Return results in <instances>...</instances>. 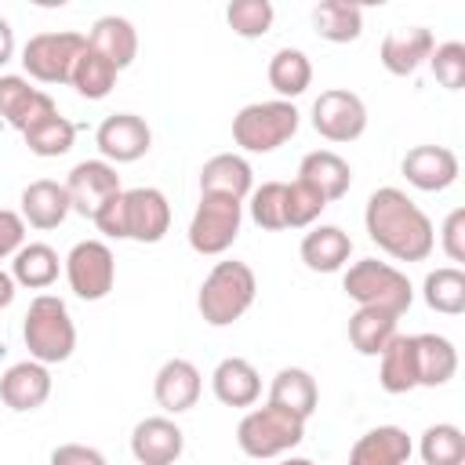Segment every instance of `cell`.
Returning a JSON list of instances; mask_svg holds the SVG:
<instances>
[{"instance_id":"e575fe53","label":"cell","mask_w":465,"mask_h":465,"mask_svg":"<svg viewBox=\"0 0 465 465\" xmlns=\"http://www.w3.org/2000/svg\"><path fill=\"white\" fill-rule=\"evenodd\" d=\"M116 65L109 62V58H102L98 51H91V47H84V54L76 58V65H73V76H69V84L76 87V94L80 98H91V102H98V98H105L113 87H116Z\"/></svg>"},{"instance_id":"d6a6232c","label":"cell","mask_w":465,"mask_h":465,"mask_svg":"<svg viewBox=\"0 0 465 465\" xmlns=\"http://www.w3.org/2000/svg\"><path fill=\"white\" fill-rule=\"evenodd\" d=\"M312 25L331 44H349L363 33V11L349 0H323L312 7Z\"/></svg>"},{"instance_id":"44dd1931","label":"cell","mask_w":465,"mask_h":465,"mask_svg":"<svg viewBox=\"0 0 465 465\" xmlns=\"http://www.w3.org/2000/svg\"><path fill=\"white\" fill-rule=\"evenodd\" d=\"M73 203L62 182L51 178H36L22 189V222H29L33 229H58L69 218Z\"/></svg>"},{"instance_id":"8d00e7d4","label":"cell","mask_w":465,"mask_h":465,"mask_svg":"<svg viewBox=\"0 0 465 465\" xmlns=\"http://www.w3.org/2000/svg\"><path fill=\"white\" fill-rule=\"evenodd\" d=\"M25 145H29V153H36V156H65L69 149H73V138H76V127L65 120V116H47V120H40L36 127H29L25 134Z\"/></svg>"},{"instance_id":"83f0119b","label":"cell","mask_w":465,"mask_h":465,"mask_svg":"<svg viewBox=\"0 0 465 465\" xmlns=\"http://www.w3.org/2000/svg\"><path fill=\"white\" fill-rule=\"evenodd\" d=\"M269 403H272V407H283V411H291V414H298V418L309 421V414H312L316 403H320L316 378H312L309 371H302V367H283V371H276V378H272V385H269Z\"/></svg>"},{"instance_id":"e0dca14e","label":"cell","mask_w":465,"mask_h":465,"mask_svg":"<svg viewBox=\"0 0 465 465\" xmlns=\"http://www.w3.org/2000/svg\"><path fill=\"white\" fill-rule=\"evenodd\" d=\"M51 396V371L36 360H22V363H11L4 374H0V400L25 414V411H36L44 407Z\"/></svg>"},{"instance_id":"9c48e42d","label":"cell","mask_w":465,"mask_h":465,"mask_svg":"<svg viewBox=\"0 0 465 465\" xmlns=\"http://www.w3.org/2000/svg\"><path fill=\"white\" fill-rule=\"evenodd\" d=\"M65 280L69 291L84 302H98L113 291L116 283V258L109 251V243L102 240H80L69 254H65Z\"/></svg>"},{"instance_id":"ab89813d","label":"cell","mask_w":465,"mask_h":465,"mask_svg":"<svg viewBox=\"0 0 465 465\" xmlns=\"http://www.w3.org/2000/svg\"><path fill=\"white\" fill-rule=\"evenodd\" d=\"M323 207H327V200L294 178L287 185V196H283V222H287V229H305L323 214Z\"/></svg>"},{"instance_id":"4fadbf2b","label":"cell","mask_w":465,"mask_h":465,"mask_svg":"<svg viewBox=\"0 0 465 465\" xmlns=\"http://www.w3.org/2000/svg\"><path fill=\"white\" fill-rule=\"evenodd\" d=\"M124 214H127V240L138 243H160L171 229V203L153 185L124 189Z\"/></svg>"},{"instance_id":"7c38bea8","label":"cell","mask_w":465,"mask_h":465,"mask_svg":"<svg viewBox=\"0 0 465 465\" xmlns=\"http://www.w3.org/2000/svg\"><path fill=\"white\" fill-rule=\"evenodd\" d=\"M62 185H65V193H69L73 211L84 214V218H94V211H98L109 196L120 193V174H116V167H113L109 160H80V163L69 171V178H65Z\"/></svg>"},{"instance_id":"277c9868","label":"cell","mask_w":465,"mask_h":465,"mask_svg":"<svg viewBox=\"0 0 465 465\" xmlns=\"http://www.w3.org/2000/svg\"><path fill=\"white\" fill-rule=\"evenodd\" d=\"M22 338H25V349H29V360L36 363H65L76 349V327H73V316L65 309L62 298L54 294H36L29 302V312H25V323H22Z\"/></svg>"},{"instance_id":"30bf717a","label":"cell","mask_w":465,"mask_h":465,"mask_svg":"<svg viewBox=\"0 0 465 465\" xmlns=\"http://www.w3.org/2000/svg\"><path fill=\"white\" fill-rule=\"evenodd\" d=\"M312 127L327 142H356L367 131V105L345 87L320 91V98L312 102Z\"/></svg>"},{"instance_id":"5bb4252c","label":"cell","mask_w":465,"mask_h":465,"mask_svg":"<svg viewBox=\"0 0 465 465\" xmlns=\"http://www.w3.org/2000/svg\"><path fill=\"white\" fill-rule=\"evenodd\" d=\"M54 113H58L54 98H51L47 91L29 87L25 76H15V73L0 76V116H4L15 131L25 134L29 127H36L40 120L54 116Z\"/></svg>"},{"instance_id":"4316f807","label":"cell","mask_w":465,"mask_h":465,"mask_svg":"<svg viewBox=\"0 0 465 465\" xmlns=\"http://www.w3.org/2000/svg\"><path fill=\"white\" fill-rule=\"evenodd\" d=\"M352 254V240L341 225H320L302 236V262L312 272H338Z\"/></svg>"},{"instance_id":"c3c4849f","label":"cell","mask_w":465,"mask_h":465,"mask_svg":"<svg viewBox=\"0 0 465 465\" xmlns=\"http://www.w3.org/2000/svg\"><path fill=\"white\" fill-rule=\"evenodd\" d=\"M283 465H316V461H309V458H287Z\"/></svg>"},{"instance_id":"7a4b0ae2","label":"cell","mask_w":465,"mask_h":465,"mask_svg":"<svg viewBox=\"0 0 465 465\" xmlns=\"http://www.w3.org/2000/svg\"><path fill=\"white\" fill-rule=\"evenodd\" d=\"M254 294H258V280H254V269L247 262H218L203 283H200V294H196V309L203 316V323L211 327H229L236 323L251 305H254Z\"/></svg>"},{"instance_id":"2e32d148","label":"cell","mask_w":465,"mask_h":465,"mask_svg":"<svg viewBox=\"0 0 465 465\" xmlns=\"http://www.w3.org/2000/svg\"><path fill=\"white\" fill-rule=\"evenodd\" d=\"M403 178L421 193H443L458 182V156L447 145H414L403 163Z\"/></svg>"},{"instance_id":"ac0fdd59","label":"cell","mask_w":465,"mask_h":465,"mask_svg":"<svg viewBox=\"0 0 465 465\" xmlns=\"http://www.w3.org/2000/svg\"><path fill=\"white\" fill-rule=\"evenodd\" d=\"M200 389H203V378H200L196 363H189V360H182V356L167 360V363L156 371V378H153V396H156V403H160L167 414H185V411H193L196 400H200Z\"/></svg>"},{"instance_id":"ffe728a7","label":"cell","mask_w":465,"mask_h":465,"mask_svg":"<svg viewBox=\"0 0 465 465\" xmlns=\"http://www.w3.org/2000/svg\"><path fill=\"white\" fill-rule=\"evenodd\" d=\"M298 182H305L309 189H316L327 203L331 200H341L352 185V167L334 153V149H316V153H305L302 163H298Z\"/></svg>"},{"instance_id":"7bdbcfd3","label":"cell","mask_w":465,"mask_h":465,"mask_svg":"<svg viewBox=\"0 0 465 465\" xmlns=\"http://www.w3.org/2000/svg\"><path fill=\"white\" fill-rule=\"evenodd\" d=\"M440 243H443V254H447L450 262H465V207H454V211L443 218Z\"/></svg>"},{"instance_id":"bcb514c9","label":"cell","mask_w":465,"mask_h":465,"mask_svg":"<svg viewBox=\"0 0 465 465\" xmlns=\"http://www.w3.org/2000/svg\"><path fill=\"white\" fill-rule=\"evenodd\" d=\"M15 54V29L7 18H0V65H7Z\"/></svg>"},{"instance_id":"603a6c76","label":"cell","mask_w":465,"mask_h":465,"mask_svg":"<svg viewBox=\"0 0 465 465\" xmlns=\"http://www.w3.org/2000/svg\"><path fill=\"white\" fill-rule=\"evenodd\" d=\"M251 185H254V171L236 153H218L200 167V193L232 196L243 203V196H251Z\"/></svg>"},{"instance_id":"1f68e13d","label":"cell","mask_w":465,"mask_h":465,"mask_svg":"<svg viewBox=\"0 0 465 465\" xmlns=\"http://www.w3.org/2000/svg\"><path fill=\"white\" fill-rule=\"evenodd\" d=\"M396 320L400 316H389L381 309H356L349 316V341H352V349L363 352V356H378L400 334Z\"/></svg>"},{"instance_id":"3957f363","label":"cell","mask_w":465,"mask_h":465,"mask_svg":"<svg viewBox=\"0 0 465 465\" xmlns=\"http://www.w3.org/2000/svg\"><path fill=\"white\" fill-rule=\"evenodd\" d=\"M341 291L360 305V309H381L389 316H403L414 302V291H411V280L392 269L389 262H378V258H360L345 269L341 276Z\"/></svg>"},{"instance_id":"8992f818","label":"cell","mask_w":465,"mask_h":465,"mask_svg":"<svg viewBox=\"0 0 465 465\" xmlns=\"http://www.w3.org/2000/svg\"><path fill=\"white\" fill-rule=\"evenodd\" d=\"M298 131L294 102H251L232 116V142L247 153H272Z\"/></svg>"},{"instance_id":"d590c367","label":"cell","mask_w":465,"mask_h":465,"mask_svg":"<svg viewBox=\"0 0 465 465\" xmlns=\"http://www.w3.org/2000/svg\"><path fill=\"white\" fill-rule=\"evenodd\" d=\"M421 461L425 465H461L465 461V436L458 425L440 421L421 432Z\"/></svg>"},{"instance_id":"484cf974","label":"cell","mask_w":465,"mask_h":465,"mask_svg":"<svg viewBox=\"0 0 465 465\" xmlns=\"http://www.w3.org/2000/svg\"><path fill=\"white\" fill-rule=\"evenodd\" d=\"M87 47L98 51L102 58H109L116 69H127L134 62V54H138V33H134V25L127 18L102 15L87 33Z\"/></svg>"},{"instance_id":"d4e9b609","label":"cell","mask_w":465,"mask_h":465,"mask_svg":"<svg viewBox=\"0 0 465 465\" xmlns=\"http://www.w3.org/2000/svg\"><path fill=\"white\" fill-rule=\"evenodd\" d=\"M414 338V367H418V385L436 389L447 385L458 371V349L443 334H411Z\"/></svg>"},{"instance_id":"ee69618b","label":"cell","mask_w":465,"mask_h":465,"mask_svg":"<svg viewBox=\"0 0 465 465\" xmlns=\"http://www.w3.org/2000/svg\"><path fill=\"white\" fill-rule=\"evenodd\" d=\"M22 243H25V222H22V214L0 207V262L4 258H15V251Z\"/></svg>"},{"instance_id":"f1b7e54d","label":"cell","mask_w":465,"mask_h":465,"mask_svg":"<svg viewBox=\"0 0 465 465\" xmlns=\"http://www.w3.org/2000/svg\"><path fill=\"white\" fill-rule=\"evenodd\" d=\"M58 251L51 243H22L11 258V276L18 287H29V291H44L58 280Z\"/></svg>"},{"instance_id":"d6986e66","label":"cell","mask_w":465,"mask_h":465,"mask_svg":"<svg viewBox=\"0 0 465 465\" xmlns=\"http://www.w3.org/2000/svg\"><path fill=\"white\" fill-rule=\"evenodd\" d=\"M436 40L425 25H400V29H389L385 40H381V65L392 73V76H411L421 62H429Z\"/></svg>"},{"instance_id":"f6af8a7d","label":"cell","mask_w":465,"mask_h":465,"mask_svg":"<svg viewBox=\"0 0 465 465\" xmlns=\"http://www.w3.org/2000/svg\"><path fill=\"white\" fill-rule=\"evenodd\" d=\"M51 465H109L98 447L87 443H58L51 450Z\"/></svg>"},{"instance_id":"5b68a950","label":"cell","mask_w":465,"mask_h":465,"mask_svg":"<svg viewBox=\"0 0 465 465\" xmlns=\"http://www.w3.org/2000/svg\"><path fill=\"white\" fill-rule=\"evenodd\" d=\"M305 440V418L283 407H254L236 425V443L247 458H280Z\"/></svg>"},{"instance_id":"7dc6e473","label":"cell","mask_w":465,"mask_h":465,"mask_svg":"<svg viewBox=\"0 0 465 465\" xmlns=\"http://www.w3.org/2000/svg\"><path fill=\"white\" fill-rule=\"evenodd\" d=\"M15 287H18V283H15V276L0 269V309H7V305L15 302Z\"/></svg>"},{"instance_id":"ba28073f","label":"cell","mask_w":465,"mask_h":465,"mask_svg":"<svg viewBox=\"0 0 465 465\" xmlns=\"http://www.w3.org/2000/svg\"><path fill=\"white\" fill-rule=\"evenodd\" d=\"M87 36L62 29V33H36L22 47V69L40 84H69L76 58L84 54Z\"/></svg>"},{"instance_id":"836d02e7","label":"cell","mask_w":465,"mask_h":465,"mask_svg":"<svg viewBox=\"0 0 465 465\" xmlns=\"http://www.w3.org/2000/svg\"><path fill=\"white\" fill-rule=\"evenodd\" d=\"M425 305L443 312V316H461L465 312V272L458 265H443V269H432L425 276Z\"/></svg>"},{"instance_id":"4dcf8cb0","label":"cell","mask_w":465,"mask_h":465,"mask_svg":"<svg viewBox=\"0 0 465 465\" xmlns=\"http://www.w3.org/2000/svg\"><path fill=\"white\" fill-rule=\"evenodd\" d=\"M309 84H312V62H309L305 51H298V47H280V51L269 58V87H272L283 102L305 94Z\"/></svg>"},{"instance_id":"6da1fadb","label":"cell","mask_w":465,"mask_h":465,"mask_svg":"<svg viewBox=\"0 0 465 465\" xmlns=\"http://www.w3.org/2000/svg\"><path fill=\"white\" fill-rule=\"evenodd\" d=\"M363 225H367V236L396 262H425L436 247V229L429 214L396 185L371 193Z\"/></svg>"},{"instance_id":"52a82bcc","label":"cell","mask_w":465,"mask_h":465,"mask_svg":"<svg viewBox=\"0 0 465 465\" xmlns=\"http://www.w3.org/2000/svg\"><path fill=\"white\" fill-rule=\"evenodd\" d=\"M240 222H243L240 200L200 193V203L189 222V247L196 254H225L240 236Z\"/></svg>"},{"instance_id":"f546056e","label":"cell","mask_w":465,"mask_h":465,"mask_svg":"<svg viewBox=\"0 0 465 465\" xmlns=\"http://www.w3.org/2000/svg\"><path fill=\"white\" fill-rule=\"evenodd\" d=\"M381 371H378V381L385 392L400 396V392H411L418 389V367H414V338L411 334H396L381 352Z\"/></svg>"},{"instance_id":"b9f144b4","label":"cell","mask_w":465,"mask_h":465,"mask_svg":"<svg viewBox=\"0 0 465 465\" xmlns=\"http://www.w3.org/2000/svg\"><path fill=\"white\" fill-rule=\"evenodd\" d=\"M94 225H98V232L102 236H109V240H127V214H124V189L116 193V196H109L98 211H94V218H91Z\"/></svg>"},{"instance_id":"9a60e30c","label":"cell","mask_w":465,"mask_h":465,"mask_svg":"<svg viewBox=\"0 0 465 465\" xmlns=\"http://www.w3.org/2000/svg\"><path fill=\"white\" fill-rule=\"evenodd\" d=\"M182 450H185V432L163 414L142 418L131 432V454L138 465H174Z\"/></svg>"},{"instance_id":"74e56055","label":"cell","mask_w":465,"mask_h":465,"mask_svg":"<svg viewBox=\"0 0 465 465\" xmlns=\"http://www.w3.org/2000/svg\"><path fill=\"white\" fill-rule=\"evenodd\" d=\"M272 18H276V11H272L269 0H232V4L225 7L229 29H232L236 36H243V40L265 36V33L272 29Z\"/></svg>"},{"instance_id":"f35d334b","label":"cell","mask_w":465,"mask_h":465,"mask_svg":"<svg viewBox=\"0 0 465 465\" xmlns=\"http://www.w3.org/2000/svg\"><path fill=\"white\" fill-rule=\"evenodd\" d=\"M283 196H287V182H262L258 189H251V218L258 229H287L283 222Z\"/></svg>"},{"instance_id":"8fae6325","label":"cell","mask_w":465,"mask_h":465,"mask_svg":"<svg viewBox=\"0 0 465 465\" xmlns=\"http://www.w3.org/2000/svg\"><path fill=\"white\" fill-rule=\"evenodd\" d=\"M94 142H98V153L113 163H134L149 153L153 145V131L142 116L134 113H113L98 124L94 131Z\"/></svg>"},{"instance_id":"7402d4cb","label":"cell","mask_w":465,"mask_h":465,"mask_svg":"<svg viewBox=\"0 0 465 465\" xmlns=\"http://www.w3.org/2000/svg\"><path fill=\"white\" fill-rule=\"evenodd\" d=\"M411 450V436L400 425H378L352 443L349 465H407Z\"/></svg>"},{"instance_id":"cb8c5ba5","label":"cell","mask_w":465,"mask_h":465,"mask_svg":"<svg viewBox=\"0 0 465 465\" xmlns=\"http://www.w3.org/2000/svg\"><path fill=\"white\" fill-rule=\"evenodd\" d=\"M211 389L225 407H251L262 396V378L254 371L251 360L243 356H225L214 374H211Z\"/></svg>"},{"instance_id":"60d3db41","label":"cell","mask_w":465,"mask_h":465,"mask_svg":"<svg viewBox=\"0 0 465 465\" xmlns=\"http://www.w3.org/2000/svg\"><path fill=\"white\" fill-rule=\"evenodd\" d=\"M429 65H432L436 80H440L447 91H461V87H465V44L447 40V44L432 47Z\"/></svg>"}]
</instances>
